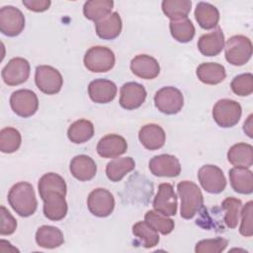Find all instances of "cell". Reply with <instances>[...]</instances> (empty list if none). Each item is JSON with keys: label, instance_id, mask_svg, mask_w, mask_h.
<instances>
[{"label": "cell", "instance_id": "1", "mask_svg": "<svg viewBox=\"0 0 253 253\" xmlns=\"http://www.w3.org/2000/svg\"><path fill=\"white\" fill-rule=\"evenodd\" d=\"M8 203L20 216L28 217L35 213L38 208V201L32 184L19 182L12 186L8 193Z\"/></svg>", "mask_w": 253, "mask_h": 253}, {"label": "cell", "instance_id": "2", "mask_svg": "<svg viewBox=\"0 0 253 253\" xmlns=\"http://www.w3.org/2000/svg\"><path fill=\"white\" fill-rule=\"evenodd\" d=\"M177 192L181 200V217L193 218L204 206V197L201 189L192 181H181L177 185Z\"/></svg>", "mask_w": 253, "mask_h": 253}, {"label": "cell", "instance_id": "3", "mask_svg": "<svg viewBox=\"0 0 253 253\" xmlns=\"http://www.w3.org/2000/svg\"><path fill=\"white\" fill-rule=\"evenodd\" d=\"M223 48L226 61L234 66L244 65L252 56L251 40L242 35L229 38L224 43Z\"/></svg>", "mask_w": 253, "mask_h": 253}, {"label": "cell", "instance_id": "4", "mask_svg": "<svg viewBox=\"0 0 253 253\" xmlns=\"http://www.w3.org/2000/svg\"><path fill=\"white\" fill-rule=\"evenodd\" d=\"M85 67L95 73L107 72L111 70L116 62L115 53L109 47L96 45L90 47L83 58Z\"/></svg>", "mask_w": 253, "mask_h": 253}, {"label": "cell", "instance_id": "5", "mask_svg": "<svg viewBox=\"0 0 253 253\" xmlns=\"http://www.w3.org/2000/svg\"><path fill=\"white\" fill-rule=\"evenodd\" d=\"M242 108L239 103L231 99L218 100L212 108V118L221 127H232L240 120Z\"/></svg>", "mask_w": 253, "mask_h": 253}, {"label": "cell", "instance_id": "6", "mask_svg": "<svg viewBox=\"0 0 253 253\" xmlns=\"http://www.w3.org/2000/svg\"><path fill=\"white\" fill-rule=\"evenodd\" d=\"M154 104L159 112L165 115H175L184 106V96L176 87L166 86L155 93Z\"/></svg>", "mask_w": 253, "mask_h": 253}, {"label": "cell", "instance_id": "7", "mask_svg": "<svg viewBox=\"0 0 253 253\" xmlns=\"http://www.w3.org/2000/svg\"><path fill=\"white\" fill-rule=\"evenodd\" d=\"M37 87L44 94L54 95L61 90L63 79L60 72L49 65H39L35 72Z\"/></svg>", "mask_w": 253, "mask_h": 253}, {"label": "cell", "instance_id": "8", "mask_svg": "<svg viewBox=\"0 0 253 253\" xmlns=\"http://www.w3.org/2000/svg\"><path fill=\"white\" fill-rule=\"evenodd\" d=\"M10 106L13 112L22 118H29L39 109V99L36 93L29 89H20L12 93Z\"/></svg>", "mask_w": 253, "mask_h": 253}, {"label": "cell", "instance_id": "9", "mask_svg": "<svg viewBox=\"0 0 253 253\" xmlns=\"http://www.w3.org/2000/svg\"><path fill=\"white\" fill-rule=\"evenodd\" d=\"M198 179L203 189L210 194H219L226 187L223 171L211 164L202 166L198 171Z\"/></svg>", "mask_w": 253, "mask_h": 253}, {"label": "cell", "instance_id": "10", "mask_svg": "<svg viewBox=\"0 0 253 253\" xmlns=\"http://www.w3.org/2000/svg\"><path fill=\"white\" fill-rule=\"evenodd\" d=\"M25 28V16L22 11L8 5L0 9V32L7 37L20 35Z\"/></svg>", "mask_w": 253, "mask_h": 253}, {"label": "cell", "instance_id": "11", "mask_svg": "<svg viewBox=\"0 0 253 253\" xmlns=\"http://www.w3.org/2000/svg\"><path fill=\"white\" fill-rule=\"evenodd\" d=\"M89 211L98 217L109 216L115 209V199L111 192L103 188L93 190L87 198Z\"/></svg>", "mask_w": 253, "mask_h": 253}, {"label": "cell", "instance_id": "12", "mask_svg": "<svg viewBox=\"0 0 253 253\" xmlns=\"http://www.w3.org/2000/svg\"><path fill=\"white\" fill-rule=\"evenodd\" d=\"M31 66L27 59L14 57L3 67L1 75L5 84L16 86L26 82L30 76Z\"/></svg>", "mask_w": 253, "mask_h": 253}, {"label": "cell", "instance_id": "13", "mask_svg": "<svg viewBox=\"0 0 253 253\" xmlns=\"http://www.w3.org/2000/svg\"><path fill=\"white\" fill-rule=\"evenodd\" d=\"M65 196L57 191H49L41 196L43 202V214L46 218L57 221L65 217L68 209Z\"/></svg>", "mask_w": 253, "mask_h": 253}, {"label": "cell", "instance_id": "14", "mask_svg": "<svg viewBox=\"0 0 253 253\" xmlns=\"http://www.w3.org/2000/svg\"><path fill=\"white\" fill-rule=\"evenodd\" d=\"M153 209L155 211L172 216L177 213V196L173 186L169 183H162L158 186L157 193L153 200Z\"/></svg>", "mask_w": 253, "mask_h": 253}, {"label": "cell", "instance_id": "15", "mask_svg": "<svg viewBox=\"0 0 253 253\" xmlns=\"http://www.w3.org/2000/svg\"><path fill=\"white\" fill-rule=\"evenodd\" d=\"M150 172L157 177H176L181 172V164L178 158L171 154L153 156L148 163Z\"/></svg>", "mask_w": 253, "mask_h": 253}, {"label": "cell", "instance_id": "16", "mask_svg": "<svg viewBox=\"0 0 253 253\" xmlns=\"http://www.w3.org/2000/svg\"><path fill=\"white\" fill-rule=\"evenodd\" d=\"M120 105L126 110L139 108L146 99L145 88L137 82H126L121 87Z\"/></svg>", "mask_w": 253, "mask_h": 253}, {"label": "cell", "instance_id": "17", "mask_svg": "<svg viewBox=\"0 0 253 253\" xmlns=\"http://www.w3.org/2000/svg\"><path fill=\"white\" fill-rule=\"evenodd\" d=\"M117 85L108 79L99 78L91 81L88 86L90 99L97 104H107L112 102L117 95Z\"/></svg>", "mask_w": 253, "mask_h": 253}, {"label": "cell", "instance_id": "18", "mask_svg": "<svg viewBox=\"0 0 253 253\" xmlns=\"http://www.w3.org/2000/svg\"><path fill=\"white\" fill-rule=\"evenodd\" d=\"M127 149L126 140L116 133L103 136L97 144V152L103 158H116L123 155Z\"/></svg>", "mask_w": 253, "mask_h": 253}, {"label": "cell", "instance_id": "19", "mask_svg": "<svg viewBox=\"0 0 253 253\" xmlns=\"http://www.w3.org/2000/svg\"><path fill=\"white\" fill-rule=\"evenodd\" d=\"M130 70L142 79H154L160 72L158 61L148 54H138L130 61Z\"/></svg>", "mask_w": 253, "mask_h": 253}, {"label": "cell", "instance_id": "20", "mask_svg": "<svg viewBox=\"0 0 253 253\" xmlns=\"http://www.w3.org/2000/svg\"><path fill=\"white\" fill-rule=\"evenodd\" d=\"M224 47V35L219 27L212 32L200 37L198 48L205 56H215L221 52Z\"/></svg>", "mask_w": 253, "mask_h": 253}, {"label": "cell", "instance_id": "21", "mask_svg": "<svg viewBox=\"0 0 253 253\" xmlns=\"http://www.w3.org/2000/svg\"><path fill=\"white\" fill-rule=\"evenodd\" d=\"M69 170L75 179L79 181H90L97 173V165L90 156L80 154L72 158Z\"/></svg>", "mask_w": 253, "mask_h": 253}, {"label": "cell", "instance_id": "22", "mask_svg": "<svg viewBox=\"0 0 253 253\" xmlns=\"http://www.w3.org/2000/svg\"><path fill=\"white\" fill-rule=\"evenodd\" d=\"M140 143L148 150H156L161 148L166 139L164 129L156 124L144 125L138 132Z\"/></svg>", "mask_w": 253, "mask_h": 253}, {"label": "cell", "instance_id": "23", "mask_svg": "<svg viewBox=\"0 0 253 253\" xmlns=\"http://www.w3.org/2000/svg\"><path fill=\"white\" fill-rule=\"evenodd\" d=\"M229 180L232 189L239 194L249 195L253 192V173L249 168L233 167L229 170Z\"/></svg>", "mask_w": 253, "mask_h": 253}, {"label": "cell", "instance_id": "24", "mask_svg": "<svg viewBox=\"0 0 253 253\" xmlns=\"http://www.w3.org/2000/svg\"><path fill=\"white\" fill-rule=\"evenodd\" d=\"M196 73L199 80L208 85L219 84L226 77L224 66L216 62L201 63L197 67Z\"/></svg>", "mask_w": 253, "mask_h": 253}, {"label": "cell", "instance_id": "25", "mask_svg": "<svg viewBox=\"0 0 253 253\" xmlns=\"http://www.w3.org/2000/svg\"><path fill=\"white\" fill-rule=\"evenodd\" d=\"M227 160L234 167L250 168L253 164V147L245 142L233 144L227 152Z\"/></svg>", "mask_w": 253, "mask_h": 253}, {"label": "cell", "instance_id": "26", "mask_svg": "<svg viewBox=\"0 0 253 253\" xmlns=\"http://www.w3.org/2000/svg\"><path fill=\"white\" fill-rule=\"evenodd\" d=\"M36 242L40 247L53 249L63 244L64 236L58 227L52 225H42L36 232Z\"/></svg>", "mask_w": 253, "mask_h": 253}, {"label": "cell", "instance_id": "27", "mask_svg": "<svg viewBox=\"0 0 253 253\" xmlns=\"http://www.w3.org/2000/svg\"><path fill=\"white\" fill-rule=\"evenodd\" d=\"M96 34L103 40H114L120 36L123 28L122 19L118 12H113L103 20L95 23Z\"/></svg>", "mask_w": 253, "mask_h": 253}, {"label": "cell", "instance_id": "28", "mask_svg": "<svg viewBox=\"0 0 253 253\" xmlns=\"http://www.w3.org/2000/svg\"><path fill=\"white\" fill-rule=\"evenodd\" d=\"M195 18L202 29L211 30L217 27L219 12L217 8L211 3L199 2L195 9Z\"/></svg>", "mask_w": 253, "mask_h": 253}, {"label": "cell", "instance_id": "29", "mask_svg": "<svg viewBox=\"0 0 253 253\" xmlns=\"http://www.w3.org/2000/svg\"><path fill=\"white\" fill-rule=\"evenodd\" d=\"M113 7L112 0H89L84 3L83 14L88 20L97 23L109 16Z\"/></svg>", "mask_w": 253, "mask_h": 253}, {"label": "cell", "instance_id": "30", "mask_svg": "<svg viewBox=\"0 0 253 253\" xmlns=\"http://www.w3.org/2000/svg\"><path fill=\"white\" fill-rule=\"evenodd\" d=\"M135 168L134 160L129 157L115 158L110 161L106 166V175L112 182L121 181L127 173L131 172Z\"/></svg>", "mask_w": 253, "mask_h": 253}, {"label": "cell", "instance_id": "31", "mask_svg": "<svg viewBox=\"0 0 253 253\" xmlns=\"http://www.w3.org/2000/svg\"><path fill=\"white\" fill-rule=\"evenodd\" d=\"M94 135L93 124L85 119L72 123L67 129L68 139L73 143H84L91 139Z\"/></svg>", "mask_w": 253, "mask_h": 253}, {"label": "cell", "instance_id": "32", "mask_svg": "<svg viewBox=\"0 0 253 253\" xmlns=\"http://www.w3.org/2000/svg\"><path fill=\"white\" fill-rule=\"evenodd\" d=\"M191 7V0H164L161 4L164 15L169 18L170 21L188 18Z\"/></svg>", "mask_w": 253, "mask_h": 253}, {"label": "cell", "instance_id": "33", "mask_svg": "<svg viewBox=\"0 0 253 253\" xmlns=\"http://www.w3.org/2000/svg\"><path fill=\"white\" fill-rule=\"evenodd\" d=\"M169 29L171 36L179 42H191L196 34L195 27L192 21L188 18L177 21H170Z\"/></svg>", "mask_w": 253, "mask_h": 253}, {"label": "cell", "instance_id": "34", "mask_svg": "<svg viewBox=\"0 0 253 253\" xmlns=\"http://www.w3.org/2000/svg\"><path fill=\"white\" fill-rule=\"evenodd\" d=\"M38 189L41 197L49 191H57L66 195L67 187L64 179L60 175L53 172H49V173L43 174L40 178Z\"/></svg>", "mask_w": 253, "mask_h": 253}, {"label": "cell", "instance_id": "35", "mask_svg": "<svg viewBox=\"0 0 253 253\" xmlns=\"http://www.w3.org/2000/svg\"><path fill=\"white\" fill-rule=\"evenodd\" d=\"M132 233L141 241L143 247L145 248L155 247L159 243L158 232L145 220L134 223L132 226Z\"/></svg>", "mask_w": 253, "mask_h": 253}, {"label": "cell", "instance_id": "36", "mask_svg": "<svg viewBox=\"0 0 253 253\" xmlns=\"http://www.w3.org/2000/svg\"><path fill=\"white\" fill-rule=\"evenodd\" d=\"M242 203L234 197L225 198L221 203V209L224 211V222L229 228H235L239 222Z\"/></svg>", "mask_w": 253, "mask_h": 253}, {"label": "cell", "instance_id": "37", "mask_svg": "<svg viewBox=\"0 0 253 253\" xmlns=\"http://www.w3.org/2000/svg\"><path fill=\"white\" fill-rule=\"evenodd\" d=\"M22 136L14 127H4L0 131V150L3 153H13L19 149Z\"/></svg>", "mask_w": 253, "mask_h": 253}, {"label": "cell", "instance_id": "38", "mask_svg": "<svg viewBox=\"0 0 253 253\" xmlns=\"http://www.w3.org/2000/svg\"><path fill=\"white\" fill-rule=\"evenodd\" d=\"M144 220L157 232H160L163 235L171 233L174 229L175 223L172 218L167 217L157 211H148L144 215Z\"/></svg>", "mask_w": 253, "mask_h": 253}, {"label": "cell", "instance_id": "39", "mask_svg": "<svg viewBox=\"0 0 253 253\" xmlns=\"http://www.w3.org/2000/svg\"><path fill=\"white\" fill-rule=\"evenodd\" d=\"M230 87L237 96L251 95L253 92V75L251 73H243L235 76L230 83Z\"/></svg>", "mask_w": 253, "mask_h": 253}, {"label": "cell", "instance_id": "40", "mask_svg": "<svg viewBox=\"0 0 253 253\" xmlns=\"http://www.w3.org/2000/svg\"><path fill=\"white\" fill-rule=\"evenodd\" d=\"M228 241L221 237L203 239L195 246L196 253H219L224 251Z\"/></svg>", "mask_w": 253, "mask_h": 253}, {"label": "cell", "instance_id": "41", "mask_svg": "<svg viewBox=\"0 0 253 253\" xmlns=\"http://www.w3.org/2000/svg\"><path fill=\"white\" fill-rule=\"evenodd\" d=\"M252 214H253V203L249 201L241 208V222L239 226V232L245 237H251L253 235V223H252Z\"/></svg>", "mask_w": 253, "mask_h": 253}, {"label": "cell", "instance_id": "42", "mask_svg": "<svg viewBox=\"0 0 253 253\" xmlns=\"http://www.w3.org/2000/svg\"><path fill=\"white\" fill-rule=\"evenodd\" d=\"M0 234L10 235L14 233L17 228V220L4 206L0 207Z\"/></svg>", "mask_w": 253, "mask_h": 253}, {"label": "cell", "instance_id": "43", "mask_svg": "<svg viewBox=\"0 0 253 253\" xmlns=\"http://www.w3.org/2000/svg\"><path fill=\"white\" fill-rule=\"evenodd\" d=\"M51 2L49 0H23V5L33 12H44L46 11Z\"/></svg>", "mask_w": 253, "mask_h": 253}, {"label": "cell", "instance_id": "44", "mask_svg": "<svg viewBox=\"0 0 253 253\" xmlns=\"http://www.w3.org/2000/svg\"><path fill=\"white\" fill-rule=\"evenodd\" d=\"M252 118H253V116L252 115H249V117L247 118V120H246V122L244 123V125H243V130H244V132L251 138L252 136H253V131H252Z\"/></svg>", "mask_w": 253, "mask_h": 253}]
</instances>
